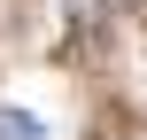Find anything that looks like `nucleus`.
I'll list each match as a JSON object with an SVG mask.
<instances>
[{"mask_svg":"<svg viewBox=\"0 0 147 140\" xmlns=\"http://www.w3.org/2000/svg\"><path fill=\"white\" fill-rule=\"evenodd\" d=\"M0 140H47V125L31 109H0Z\"/></svg>","mask_w":147,"mask_h":140,"instance_id":"f257e3e1","label":"nucleus"}]
</instances>
